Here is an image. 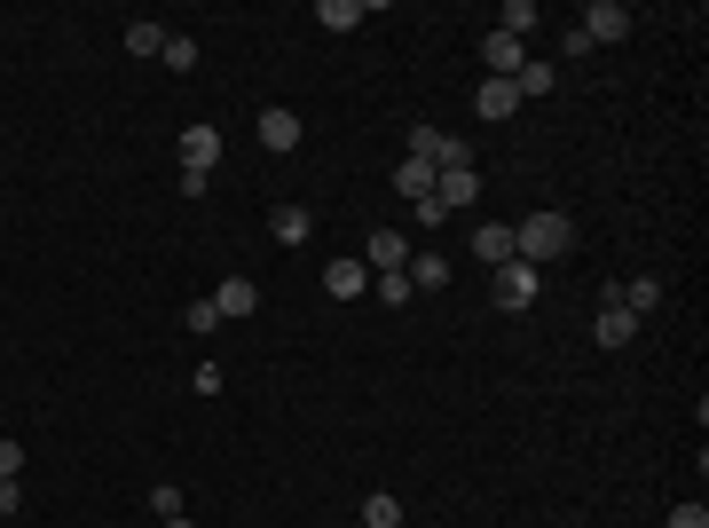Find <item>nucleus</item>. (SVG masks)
I'll list each match as a JSON object with an SVG mask.
<instances>
[{"instance_id": "nucleus-14", "label": "nucleus", "mask_w": 709, "mask_h": 528, "mask_svg": "<svg viewBox=\"0 0 709 528\" xmlns=\"http://www.w3.org/2000/svg\"><path fill=\"white\" fill-rule=\"evenodd\" d=\"M473 252L489 260V269H505V260H512V221H481L473 229Z\"/></svg>"}, {"instance_id": "nucleus-11", "label": "nucleus", "mask_w": 709, "mask_h": 528, "mask_svg": "<svg viewBox=\"0 0 709 528\" xmlns=\"http://www.w3.org/2000/svg\"><path fill=\"white\" fill-rule=\"evenodd\" d=\"M323 292H331V300H363V292H371V269H363V260H331V269H323Z\"/></svg>"}, {"instance_id": "nucleus-9", "label": "nucleus", "mask_w": 709, "mask_h": 528, "mask_svg": "<svg viewBox=\"0 0 709 528\" xmlns=\"http://www.w3.org/2000/svg\"><path fill=\"white\" fill-rule=\"evenodd\" d=\"M206 300H213V308H221V323H229V316H252V308H260V285H252V277H221Z\"/></svg>"}, {"instance_id": "nucleus-7", "label": "nucleus", "mask_w": 709, "mask_h": 528, "mask_svg": "<svg viewBox=\"0 0 709 528\" xmlns=\"http://www.w3.org/2000/svg\"><path fill=\"white\" fill-rule=\"evenodd\" d=\"M481 198V173L473 166H458V173H433V213H466Z\"/></svg>"}, {"instance_id": "nucleus-8", "label": "nucleus", "mask_w": 709, "mask_h": 528, "mask_svg": "<svg viewBox=\"0 0 709 528\" xmlns=\"http://www.w3.org/2000/svg\"><path fill=\"white\" fill-rule=\"evenodd\" d=\"M481 63H489V79H520V63H528V48H520L512 32H489V40H481Z\"/></svg>"}, {"instance_id": "nucleus-15", "label": "nucleus", "mask_w": 709, "mask_h": 528, "mask_svg": "<svg viewBox=\"0 0 709 528\" xmlns=\"http://www.w3.org/2000/svg\"><path fill=\"white\" fill-rule=\"evenodd\" d=\"M410 292H441V285H450V260H441V252H410Z\"/></svg>"}, {"instance_id": "nucleus-27", "label": "nucleus", "mask_w": 709, "mask_h": 528, "mask_svg": "<svg viewBox=\"0 0 709 528\" xmlns=\"http://www.w3.org/2000/svg\"><path fill=\"white\" fill-rule=\"evenodd\" d=\"M150 512H158V520H173V512H182V489L158 481V489H150Z\"/></svg>"}, {"instance_id": "nucleus-25", "label": "nucleus", "mask_w": 709, "mask_h": 528, "mask_svg": "<svg viewBox=\"0 0 709 528\" xmlns=\"http://www.w3.org/2000/svg\"><path fill=\"white\" fill-rule=\"evenodd\" d=\"M221 331V308L213 300H190V339H213Z\"/></svg>"}, {"instance_id": "nucleus-30", "label": "nucleus", "mask_w": 709, "mask_h": 528, "mask_svg": "<svg viewBox=\"0 0 709 528\" xmlns=\"http://www.w3.org/2000/svg\"><path fill=\"white\" fill-rule=\"evenodd\" d=\"M166 528H190V512H173V520H166Z\"/></svg>"}, {"instance_id": "nucleus-4", "label": "nucleus", "mask_w": 709, "mask_h": 528, "mask_svg": "<svg viewBox=\"0 0 709 528\" xmlns=\"http://www.w3.org/2000/svg\"><path fill=\"white\" fill-rule=\"evenodd\" d=\"M591 339H599V347H631V339H639V316L623 308V292H615V285L599 292V316H591Z\"/></svg>"}, {"instance_id": "nucleus-10", "label": "nucleus", "mask_w": 709, "mask_h": 528, "mask_svg": "<svg viewBox=\"0 0 709 528\" xmlns=\"http://www.w3.org/2000/svg\"><path fill=\"white\" fill-rule=\"evenodd\" d=\"M473 111H481L489 127H505V119L520 111V87H512V79H489V87H473Z\"/></svg>"}, {"instance_id": "nucleus-1", "label": "nucleus", "mask_w": 709, "mask_h": 528, "mask_svg": "<svg viewBox=\"0 0 709 528\" xmlns=\"http://www.w3.org/2000/svg\"><path fill=\"white\" fill-rule=\"evenodd\" d=\"M568 245H576V221L568 213H528V221H512V260H528V269L560 260Z\"/></svg>"}, {"instance_id": "nucleus-23", "label": "nucleus", "mask_w": 709, "mask_h": 528, "mask_svg": "<svg viewBox=\"0 0 709 528\" xmlns=\"http://www.w3.org/2000/svg\"><path fill=\"white\" fill-rule=\"evenodd\" d=\"M269 229H277V245H308V213H300V206H277Z\"/></svg>"}, {"instance_id": "nucleus-28", "label": "nucleus", "mask_w": 709, "mask_h": 528, "mask_svg": "<svg viewBox=\"0 0 709 528\" xmlns=\"http://www.w3.org/2000/svg\"><path fill=\"white\" fill-rule=\"evenodd\" d=\"M17 474H24V450L9 442V434H0V481H17Z\"/></svg>"}, {"instance_id": "nucleus-19", "label": "nucleus", "mask_w": 709, "mask_h": 528, "mask_svg": "<svg viewBox=\"0 0 709 528\" xmlns=\"http://www.w3.org/2000/svg\"><path fill=\"white\" fill-rule=\"evenodd\" d=\"M615 292H623V308H631V316H655V308H662V277H623Z\"/></svg>"}, {"instance_id": "nucleus-22", "label": "nucleus", "mask_w": 709, "mask_h": 528, "mask_svg": "<svg viewBox=\"0 0 709 528\" xmlns=\"http://www.w3.org/2000/svg\"><path fill=\"white\" fill-rule=\"evenodd\" d=\"M158 48H166V24L134 17V24H127V56H158Z\"/></svg>"}, {"instance_id": "nucleus-12", "label": "nucleus", "mask_w": 709, "mask_h": 528, "mask_svg": "<svg viewBox=\"0 0 709 528\" xmlns=\"http://www.w3.org/2000/svg\"><path fill=\"white\" fill-rule=\"evenodd\" d=\"M213 158H221V127L198 119V127L182 135V166H190V173H213Z\"/></svg>"}, {"instance_id": "nucleus-26", "label": "nucleus", "mask_w": 709, "mask_h": 528, "mask_svg": "<svg viewBox=\"0 0 709 528\" xmlns=\"http://www.w3.org/2000/svg\"><path fill=\"white\" fill-rule=\"evenodd\" d=\"M670 528H709V505H701V497H686V505H670Z\"/></svg>"}, {"instance_id": "nucleus-20", "label": "nucleus", "mask_w": 709, "mask_h": 528, "mask_svg": "<svg viewBox=\"0 0 709 528\" xmlns=\"http://www.w3.org/2000/svg\"><path fill=\"white\" fill-rule=\"evenodd\" d=\"M395 190H402L410 206H426V198H433V166H418V158H402V166H395Z\"/></svg>"}, {"instance_id": "nucleus-17", "label": "nucleus", "mask_w": 709, "mask_h": 528, "mask_svg": "<svg viewBox=\"0 0 709 528\" xmlns=\"http://www.w3.org/2000/svg\"><path fill=\"white\" fill-rule=\"evenodd\" d=\"M552 79H560V63H552V56H528L512 87H520V103H528V96H552Z\"/></svg>"}, {"instance_id": "nucleus-5", "label": "nucleus", "mask_w": 709, "mask_h": 528, "mask_svg": "<svg viewBox=\"0 0 709 528\" xmlns=\"http://www.w3.org/2000/svg\"><path fill=\"white\" fill-rule=\"evenodd\" d=\"M576 32H583L591 48H607V40H631V9H623V0H591V9L576 17Z\"/></svg>"}, {"instance_id": "nucleus-3", "label": "nucleus", "mask_w": 709, "mask_h": 528, "mask_svg": "<svg viewBox=\"0 0 709 528\" xmlns=\"http://www.w3.org/2000/svg\"><path fill=\"white\" fill-rule=\"evenodd\" d=\"M537 292H545V269H528V260H505V269H497V308L505 316L537 308Z\"/></svg>"}, {"instance_id": "nucleus-21", "label": "nucleus", "mask_w": 709, "mask_h": 528, "mask_svg": "<svg viewBox=\"0 0 709 528\" xmlns=\"http://www.w3.org/2000/svg\"><path fill=\"white\" fill-rule=\"evenodd\" d=\"M363 528H402V497L395 489H371L363 497Z\"/></svg>"}, {"instance_id": "nucleus-2", "label": "nucleus", "mask_w": 709, "mask_h": 528, "mask_svg": "<svg viewBox=\"0 0 709 528\" xmlns=\"http://www.w3.org/2000/svg\"><path fill=\"white\" fill-rule=\"evenodd\" d=\"M402 158H418V166H433V173H458V166H473V150H466L458 135H441V127H410Z\"/></svg>"}, {"instance_id": "nucleus-13", "label": "nucleus", "mask_w": 709, "mask_h": 528, "mask_svg": "<svg viewBox=\"0 0 709 528\" xmlns=\"http://www.w3.org/2000/svg\"><path fill=\"white\" fill-rule=\"evenodd\" d=\"M260 150H300V111H260Z\"/></svg>"}, {"instance_id": "nucleus-18", "label": "nucleus", "mask_w": 709, "mask_h": 528, "mask_svg": "<svg viewBox=\"0 0 709 528\" xmlns=\"http://www.w3.org/2000/svg\"><path fill=\"white\" fill-rule=\"evenodd\" d=\"M545 24V9H537V0H505V17H497V32H512L520 48H528V32H537Z\"/></svg>"}, {"instance_id": "nucleus-6", "label": "nucleus", "mask_w": 709, "mask_h": 528, "mask_svg": "<svg viewBox=\"0 0 709 528\" xmlns=\"http://www.w3.org/2000/svg\"><path fill=\"white\" fill-rule=\"evenodd\" d=\"M363 269H371V277H402V269H410V237H402V229H371Z\"/></svg>"}, {"instance_id": "nucleus-24", "label": "nucleus", "mask_w": 709, "mask_h": 528, "mask_svg": "<svg viewBox=\"0 0 709 528\" xmlns=\"http://www.w3.org/2000/svg\"><path fill=\"white\" fill-rule=\"evenodd\" d=\"M158 56H166L173 71H198V40H190V32H166V48H158Z\"/></svg>"}, {"instance_id": "nucleus-16", "label": "nucleus", "mask_w": 709, "mask_h": 528, "mask_svg": "<svg viewBox=\"0 0 709 528\" xmlns=\"http://www.w3.org/2000/svg\"><path fill=\"white\" fill-rule=\"evenodd\" d=\"M363 17H371L363 0H316V24H323V32H354Z\"/></svg>"}, {"instance_id": "nucleus-29", "label": "nucleus", "mask_w": 709, "mask_h": 528, "mask_svg": "<svg viewBox=\"0 0 709 528\" xmlns=\"http://www.w3.org/2000/svg\"><path fill=\"white\" fill-rule=\"evenodd\" d=\"M17 512H24V489H17V481H0V520H17Z\"/></svg>"}]
</instances>
